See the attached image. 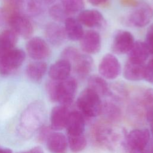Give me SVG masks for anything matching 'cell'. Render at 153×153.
<instances>
[{
  "label": "cell",
  "instance_id": "6da1fadb",
  "mask_svg": "<svg viewBox=\"0 0 153 153\" xmlns=\"http://www.w3.org/2000/svg\"><path fill=\"white\" fill-rule=\"evenodd\" d=\"M77 87L76 80L71 76L62 81L51 79L46 84V90L50 99L67 106L72 103Z\"/></svg>",
  "mask_w": 153,
  "mask_h": 153
},
{
  "label": "cell",
  "instance_id": "7a4b0ae2",
  "mask_svg": "<svg viewBox=\"0 0 153 153\" xmlns=\"http://www.w3.org/2000/svg\"><path fill=\"white\" fill-rule=\"evenodd\" d=\"M42 106L39 102L30 105L23 112L19 126L20 134L29 137L36 130L39 129L42 119Z\"/></svg>",
  "mask_w": 153,
  "mask_h": 153
},
{
  "label": "cell",
  "instance_id": "3957f363",
  "mask_svg": "<svg viewBox=\"0 0 153 153\" xmlns=\"http://www.w3.org/2000/svg\"><path fill=\"white\" fill-rule=\"evenodd\" d=\"M76 105L79 112L88 117H94L102 112V103L100 97L93 90L87 88L79 94Z\"/></svg>",
  "mask_w": 153,
  "mask_h": 153
},
{
  "label": "cell",
  "instance_id": "277c9868",
  "mask_svg": "<svg viewBox=\"0 0 153 153\" xmlns=\"http://www.w3.org/2000/svg\"><path fill=\"white\" fill-rule=\"evenodd\" d=\"M150 133L145 128L131 130L126 137L128 153H146L149 145Z\"/></svg>",
  "mask_w": 153,
  "mask_h": 153
},
{
  "label": "cell",
  "instance_id": "5b68a950",
  "mask_svg": "<svg viewBox=\"0 0 153 153\" xmlns=\"http://www.w3.org/2000/svg\"><path fill=\"white\" fill-rule=\"evenodd\" d=\"M26 58L25 51L19 48H13L7 51L0 60V74L7 76L17 70Z\"/></svg>",
  "mask_w": 153,
  "mask_h": 153
},
{
  "label": "cell",
  "instance_id": "8992f818",
  "mask_svg": "<svg viewBox=\"0 0 153 153\" xmlns=\"http://www.w3.org/2000/svg\"><path fill=\"white\" fill-rule=\"evenodd\" d=\"M8 26L17 35L25 39L29 38L33 31V25L29 19L19 11L11 15Z\"/></svg>",
  "mask_w": 153,
  "mask_h": 153
},
{
  "label": "cell",
  "instance_id": "52a82bcc",
  "mask_svg": "<svg viewBox=\"0 0 153 153\" xmlns=\"http://www.w3.org/2000/svg\"><path fill=\"white\" fill-rule=\"evenodd\" d=\"M121 71L120 63L114 54L108 53L102 57L99 65V72L103 78L115 79L120 75Z\"/></svg>",
  "mask_w": 153,
  "mask_h": 153
},
{
  "label": "cell",
  "instance_id": "ba28073f",
  "mask_svg": "<svg viewBox=\"0 0 153 153\" xmlns=\"http://www.w3.org/2000/svg\"><path fill=\"white\" fill-rule=\"evenodd\" d=\"M153 17V10L146 3H139L128 17V22L138 27L148 25Z\"/></svg>",
  "mask_w": 153,
  "mask_h": 153
},
{
  "label": "cell",
  "instance_id": "9c48e42d",
  "mask_svg": "<svg viewBox=\"0 0 153 153\" xmlns=\"http://www.w3.org/2000/svg\"><path fill=\"white\" fill-rule=\"evenodd\" d=\"M26 48L29 57L36 60H42L50 54L47 42L40 37H33L27 42Z\"/></svg>",
  "mask_w": 153,
  "mask_h": 153
},
{
  "label": "cell",
  "instance_id": "30bf717a",
  "mask_svg": "<svg viewBox=\"0 0 153 153\" xmlns=\"http://www.w3.org/2000/svg\"><path fill=\"white\" fill-rule=\"evenodd\" d=\"M133 35L127 30H119L115 35L112 44V51L118 54L128 53L134 43Z\"/></svg>",
  "mask_w": 153,
  "mask_h": 153
},
{
  "label": "cell",
  "instance_id": "8fae6325",
  "mask_svg": "<svg viewBox=\"0 0 153 153\" xmlns=\"http://www.w3.org/2000/svg\"><path fill=\"white\" fill-rule=\"evenodd\" d=\"M101 37L94 30H88L84 33L80 39L81 50L87 54H93L100 51L101 48Z\"/></svg>",
  "mask_w": 153,
  "mask_h": 153
},
{
  "label": "cell",
  "instance_id": "7c38bea8",
  "mask_svg": "<svg viewBox=\"0 0 153 153\" xmlns=\"http://www.w3.org/2000/svg\"><path fill=\"white\" fill-rule=\"evenodd\" d=\"M71 64L77 76L83 79L87 76L92 71L93 60L89 54L80 53Z\"/></svg>",
  "mask_w": 153,
  "mask_h": 153
},
{
  "label": "cell",
  "instance_id": "4fadbf2b",
  "mask_svg": "<svg viewBox=\"0 0 153 153\" xmlns=\"http://www.w3.org/2000/svg\"><path fill=\"white\" fill-rule=\"evenodd\" d=\"M70 112L67 106L60 105L54 107L50 115L51 128L60 130L66 127Z\"/></svg>",
  "mask_w": 153,
  "mask_h": 153
},
{
  "label": "cell",
  "instance_id": "5bb4252c",
  "mask_svg": "<svg viewBox=\"0 0 153 153\" xmlns=\"http://www.w3.org/2000/svg\"><path fill=\"white\" fill-rule=\"evenodd\" d=\"M72 66L68 60L61 59L53 63L48 69V75L51 79L62 81L69 76Z\"/></svg>",
  "mask_w": 153,
  "mask_h": 153
},
{
  "label": "cell",
  "instance_id": "9a60e30c",
  "mask_svg": "<svg viewBox=\"0 0 153 153\" xmlns=\"http://www.w3.org/2000/svg\"><path fill=\"white\" fill-rule=\"evenodd\" d=\"M78 20L82 25L88 27H98L104 22L101 13L96 10L90 9L81 11L78 16Z\"/></svg>",
  "mask_w": 153,
  "mask_h": 153
},
{
  "label": "cell",
  "instance_id": "2e32d148",
  "mask_svg": "<svg viewBox=\"0 0 153 153\" xmlns=\"http://www.w3.org/2000/svg\"><path fill=\"white\" fill-rule=\"evenodd\" d=\"M66 128L68 136L82 134L85 128V121L82 114L76 111L71 112Z\"/></svg>",
  "mask_w": 153,
  "mask_h": 153
},
{
  "label": "cell",
  "instance_id": "e0dca14e",
  "mask_svg": "<svg viewBox=\"0 0 153 153\" xmlns=\"http://www.w3.org/2000/svg\"><path fill=\"white\" fill-rule=\"evenodd\" d=\"M47 40L54 46L60 45L65 41L66 35L64 27L56 23H50L45 28Z\"/></svg>",
  "mask_w": 153,
  "mask_h": 153
},
{
  "label": "cell",
  "instance_id": "ac0fdd59",
  "mask_svg": "<svg viewBox=\"0 0 153 153\" xmlns=\"http://www.w3.org/2000/svg\"><path fill=\"white\" fill-rule=\"evenodd\" d=\"M47 147L51 153H66L68 140L65 136L59 132L51 133L46 140Z\"/></svg>",
  "mask_w": 153,
  "mask_h": 153
},
{
  "label": "cell",
  "instance_id": "d6986e66",
  "mask_svg": "<svg viewBox=\"0 0 153 153\" xmlns=\"http://www.w3.org/2000/svg\"><path fill=\"white\" fill-rule=\"evenodd\" d=\"M145 63H135L128 60L124 67L123 75L124 78L132 81L143 79L145 73Z\"/></svg>",
  "mask_w": 153,
  "mask_h": 153
},
{
  "label": "cell",
  "instance_id": "ffe728a7",
  "mask_svg": "<svg viewBox=\"0 0 153 153\" xmlns=\"http://www.w3.org/2000/svg\"><path fill=\"white\" fill-rule=\"evenodd\" d=\"M128 53V60L138 63H145L150 54L145 42L141 41L134 42Z\"/></svg>",
  "mask_w": 153,
  "mask_h": 153
},
{
  "label": "cell",
  "instance_id": "44dd1931",
  "mask_svg": "<svg viewBox=\"0 0 153 153\" xmlns=\"http://www.w3.org/2000/svg\"><path fill=\"white\" fill-rule=\"evenodd\" d=\"M64 22V29L66 37L74 41L80 40L84 32L82 25L78 19L68 17Z\"/></svg>",
  "mask_w": 153,
  "mask_h": 153
},
{
  "label": "cell",
  "instance_id": "7402d4cb",
  "mask_svg": "<svg viewBox=\"0 0 153 153\" xmlns=\"http://www.w3.org/2000/svg\"><path fill=\"white\" fill-rule=\"evenodd\" d=\"M47 71V65L42 60H36L30 63L26 68L27 77L34 82H39Z\"/></svg>",
  "mask_w": 153,
  "mask_h": 153
},
{
  "label": "cell",
  "instance_id": "603a6c76",
  "mask_svg": "<svg viewBox=\"0 0 153 153\" xmlns=\"http://www.w3.org/2000/svg\"><path fill=\"white\" fill-rule=\"evenodd\" d=\"M88 88L95 91L100 97L110 94V87L105 78L101 76H90L88 79Z\"/></svg>",
  "mask_w": 153,
  "mask_h": 153
},
{
  "label": "cell",
  "instance_id": "cb8c5ba5",
  "mask_svg": "<svg viewBox=\"0 0 153 153\" xmlns=\"http://www.w3.org/2000/svg\"><path fill=\"white\" fill-rule=\"evenodd\" d=\"M18 35L11 29H6L0 33V51L6 53L14 48L17 44Z\"/></svg>",
  "mask_w": 153,
  "mask_h": 153
},
{
  "label": "cell",
  "instance_id": "d4e9b609",
  "mask_svg": "<svg viewBox=\"0 0 153 153\" xmlns=\"http://www.w3.org/2000/svg\"><path fill=\"white\" fill-rule=\"evenodd\" d=\"M140 104L145 111L147 120L149 122L153 120V88H147L143 91Z\"/></svg>",
  "mask_w": 153,
  "mask_h": 153
},
{
  "label": "cell",
  "instance_id": "484cf974",
  "mask_svg": "<svg viewBox=\"0 0 153 153\" xmlns=\"http://www.w3.org/2000/svg\"><path fill=\"white\" fill-rule=\"evenodd\" d=\"M104 112L105 117L112 121H118L121 117V110L114 103L107 102L102 104V112Z\"/></svg>",
  "mask_w": 153,
  "mask_h": 153
},
{
  "label": "cell",
  "instance_id": "4316f807",
  "mask_svg": "<svg viewBox=\"0 0 153 153\" xmlns=\"http://www.w3.org/2000/svg\"><path fill=\"white\" fill-rule=\"evenodd\" d=\"M68 143L70 149L73 152L82 151L87 145V140L83 134L77 136H68Z\"/></svg>",
  "mask_w": 153,
  "mask_h": 153
},
{
  "label": "cell",
  "instance_id": "83f0119b",
  "mask_svg": "<svg viewBox=\"0 0 153 153\" xmlns=\"http://www.w3.org/2000/svg\"><path fill=\"white\" fill-rule=\"evenodd\" d=\"M61 2L69 16L81 12L84 6V0H61Z\"/></svg>",
  "mask_w": 153,
  "mask_h": 153
},
{
  "label": "cell",
  "instance_id": "f1b7e54d",
  "mask_svg": "<svg viewBox=\"0 0 153 153\" xmlns=\"http://www.w3.org/2000/svg\"><path fill=\"white\" fill-rule=\"evenodd\" d=\"M50 16L57 22H65L69 17L62 4H53L49 9Z\"/></svg>",
  "mask_w": 153,
  "mask_h": 153
},
{
  "label": "cell",
  "instance_id": "f546056e",
  "mask_svg": "<svg viewBox=\"0 0 153 153\" xmlns=\"http://www.w3.org/2000/svg\"><path fill=\"white\" fill-rule=\"evenodd\" d=\"M80 54L79 51L75 47H68L62 52V59H65L71 63Z\"/></svg>",
  "mask_w": 153,
  "mask_h": 153
},
{
  "label": "cell",
  "instance_id": "4dcf8cb0",
  "mask_svg": "<svg viewBox=\"0 0 153 153\" xmlns=\"http://www.w3.org/2000/svg\"><path fill=\"white\" fill-rule=\"evenodd\" d=\"M17 11H18L14 10L7 6L0 8V26L8 25V21L11 15Z\"/></svg>",
  "mask_w": 153,
  "mask_h": 153
},
{
  "label": "cell",
  "instance_id": "1f68e13d",
  "mask_svg": "<svg viewBox=\"0 0 153 153\" xmlns=\"http://www.w3.org/2000/svg\"><path fill=\"white\" fill-rule=\"evenodd\" d=\"M42 0H29L27 4L28 12L32 15L38 14L42 11Z\"/></svg>",
  "mask_w": 153,
  "mask_h": 153
},
{
  "label": "cell",
  "instance_id": "d6a6232c",
  "mask_svg": "<svg viewBox=\"0 0 153 153\" xmlns=\"http://www.w3.org/2000/svg\"><path fill=\"white\" fill-rule=\"evenodd\" d=\"M144 79L153 84V58L150 59L145 65Z\"/></svg>",
  "mask_w": 153,
  "mask_h": 153
},
{
  "label": "cell",
  "instance_id": "836d02e7",
  "mask_svg": "<svg viewBox=\"0 0 153 153\" xmlns=\"http://www.w3.org/2000/svg\"><path fill=\"white\" fill-rule=\"evenodd\" d=\"M145 44L149 50V53L153 54V23L148 29L146 35Z\"/></svg>",
  "mask_w": 153,
  "mask_h": 153
},
{
  "label": "cell",
  "instance_id": "e575fe53",
  "mask_svg": "<svg viewBox=\"0 0 153 153\" xmlns=\"http://www.w3.org/2000/svg\"><path fill=\"white\" fill-rule=\"evenodd\" d=\"M52 128L50 127L47 126H42L39 128L38 139L39 142H44L46 141L47 139L49 136V135L52 133Z\"/></svg>",
  "mask_w": 153,
  "mask_h": 153
},
{
  "label": "cell",
  "instance_id": "d590c367",
  "mask_svg": "<svg viewBox=\"0 0 153 153\" xmlns=\"http://www.w3.org/2000/svg\"><path fill=\"white\" fill-rule=\"evenodd\" d=\"M5 2L7 3L6 6L16 11H19L23 4V0H5Z\"/></svg>",
  "mask_w": 153,
  "mask_h": 153
},
{
  "label": "cell",
  "instance_id": "8d00e7d4",
  "mask_svg": "<svg viewBox=\"0 0 153 153\" xmlns=\"http://www.w3.org/2000/svg\"><path fill=\"white\" fill-rule=\"evenodd\" d=\"M121 2L125 6L136 7L139 3L137 0H121Z\"/></svg>",
  "mask_w": 153,
  "mask_h": 153
},
{
  "label": "cell",
  "instance_id": "74e56055",
  "mask_svg": "<svg viewBox=\"0 0 153 153\" xmlns=\"http://www.w3.org/2000/svg\"><path fill=\"white\" fill-rule=\"evenodd\" d=\"M20 153H44V152H43V151H42V149L41 147L36 146V147H34V148H32L29 151L20 152Z\"/></svg>",
  "mask_w": 153,
  "mask_h": 153
},
{
  "label": "cell",
  "instance_id": "f35d334b",
  "mask_svg": "<svg viewBox=\"0 0 153 153\" xmlns=\"http://www.w3.org/2000/svg\"><path fill=\"white\" fill-rule=\"evenodd\" d=\"M108 0H88V2L93 5L97 6L100 5L103 3H105Z\"/></svg>",
  "mask_w": 153,
  "mask_h": 153
},
{
  "label": "cell",
  "instance_id": "ab89813d",
  "mask_svg": "<svg viewBox=\"0 0 153 153\" xmlns=\"http://www.w3.org/2000/svg\"><path fill=\"white\" fill-rule=\"evenodd\" d=\"M0 153H12V151L10 149L0 146Z\"/></svg>",
  "mask_w": 153,
  "mask_h": 153
},
{
  "label": "cell",
  "instance_id": "60d3db41",
  "mask_svg": "<svg viewBox=\"0 0 153 153\" xmlns=\"http://www.w3.org/2000/svg\"><path fill=\"white\" fill-rule=\"evenodd\" d=\"M42 1L46 5H52V4H54L58 0H42Z\"/></svg>",
  "mask_w": 153,
  "mask_h": 153
},
{
  "label": "cell",
  "instance_id": "b9f144b4",
  "mask_svg": "<svg viewBox=\"0 0 153 153\" xmlns=\"http://www.w3.org/2000/svg\"><path fill=\"white\" fill-rule=\"evenodd\" d=\"M150 123V127H151V133L153 137V120H152L151 121L149 122Z\"/></svg>",
  "mask_w": 153,
  "mask_h": 153
}]
</instances>
